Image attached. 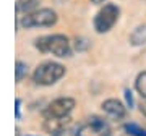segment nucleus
Returning a JSON list of instances; mask_svg holds the SVG:
<instances>
[{
  "label": "nucleus",
  "mask_w": 146,
  "mask_h": 136,
  "mask_svg": "<svg viewBox=\"0 0 146 136\" xmlns=\"http://www.w3.org/2000/svg\"><path fill=\"white\" fill-rule=\"evenodd\" d=\"M36 49L42 53H52L55 57H68L72 53V44L67 36L63 34H52V36L39 37L36 41Z\"/></svg>",
  "instance_id": "nucleus-1"
},
{
  "label": "nucleus",
  "mask_w": 146,
  "mask_h": 136,
  "mask_svg": "<svg viewBox=\"0 0 146 136\" xmlns=\"http://www.w3.org/2000/svg\"><path fill=\"white\" fill-rule=\"evenodd\" d=\"M65 75V67L57 62H44L34 70L33 81L39 86H52Z\"/></svg>",
  "instance_id": "nucleus-2"
},
{
  "label": "nucleus",
  "mask_w": 146,
  "mask_h": 136,
  "mask_svg": "<svg viewBox=\"0 0 146 136\" xmlns=\"http://www.w3.org/2000/svg\"><path fill=\"white\" fill-rule=\"evenodd\" d=\"M57 23V13L52 8H37L21 18L20 24L23 28H49Z\"/></svg>",
  "instance_id": "nucleus-3"
},
{
  "label": "nucleus",
  "mask_w": 146,
  "mask_h": 136,
  "mask_svg": "<svg viewBox=\"0 0 146 136\" xmlns=\"http://www.w3.org/2000/svg\"><path fill=\"white\" fill-rule=\"evenodd\" d=\"M119 15H120V8L115 3H106L94 16V29H96V32L104 34V32L110 31L115 26V23L119 21Z\"/></svg>",
  "instance_id": "nucleus-4"
},
{
  "label": "nucleus",
  "mask_w": 146,
  "mask_h": 136,
  "mask_svg": "<svg viewBox=\"0 0 146 136\" xmlns=\"http://www.w3.org/2000/svg\"><path fill=\"white\" fill-rule=\"evenodd\" d=\"M75 107V100L72 97H58L52 100L44 110V118H62V117H70V112Z\"/></svg>",
  "instance_id": "nucleus-5"
},
{
  "label": "nucleus",
  "mask_w": 146,
  "mask_h": 136,
  "mask_svg": "<svg viewBox=\"0 0 146 136\" xmlns=\"http://www.w3.org/2000/svg\"><path fill=\"white\" fill-rule=\"evenodd\" d=\"M75 136H110V126L99 117H93L76 130Z\"/></svg>",
  "instance_id": "nucleus-6"
},
{
  "label": "nucleus",
  "mask_w": 146,
  "mask_h": 136,
  "mask_svg": "<svg viewBox=\"0 0 146 136\" xmlns=\"http://www.w3.org/2000/svg\"><path fill=\"white\" fill-rule=\"evenodd\" d=\"M102 110H104V114L110 117V118H114V120H122V118H125L127 115V107L120 100L117 99H107L102 102Z\"/></svg>",
  "instance_id": "nucleus-7"
},
{
  "label": "nucleus",
  "mask_w": 146,
  "mask_h": 136,
  "mask_svg": "<svg viewBox=\"0 0 146 136\" xmlns=\"http://www.w3.org/2000/svg\"><path fill=\"white\" fill-rule=\"evenodd\" d=\"M70 125V117H62V118H47L44 123V130L52 136H60Z\"/></svg>",
  "instance_id": "nucleus-8"
},
{
  "label": "nucleus",
  "mask_w": 146,
  "mask_h": 136,
  "mask_svg": "<svg viewBox=\"0 0 146 136\" xmlns=\"http://www.w3.org/2000/svg\"><path fill=\"white\" fill-rule=\"evenodd\" d=\"M130 44L131 46L146 44V24H140L133 29V32L130 34Z\"/></svg>",
  "instance_id": "nucleus-9"
},
{
  "label": "nucleus",
  "mask_w": 146,
  "mask_h": 136,
  "mask_svg": "<svg viewBox=\"0 0 146 136\" xmlns=\"http://www.w3.org/2000/svg\"><path fill=\"white\" fill-rule=\"evenodd\" d=\"M37 0H18V3H16V10L18 13H33L34 10H37Z\"/></svg>",
  "instance_id": "nucleus-10"
},
{
  "label": "nucleus",
  "mask_w": 146,
  "mask_h": 136,
  "mask_svg": "<svg viewBox=\"0 0 146 136\" xmlns=\"http://www.w3.org/2000/svg\"><path fill=\"white\" fill-rule=\"evenodd\" d=\"M135 88L141 97H146V71H141L135 79Z\"/></svg>",
  "instance_id": "nucleus-11"
},
{
  "label": "nucleus",
  "mask_w": 146,
  "mask_h": 136,
  "mask_svg": "<svg viewBox=\"0 0 146 136\" xmlns=\"http://www.w3.org/2000/svg\"><path fill=\"white\" fill-rule=\"evenodd\" d=\"M28 76V65L25 62H16L15 65V78H16V83H20Z\"/></svg>",
  "instance_id": "nucleus-12"
},
{
  "label": "nucleus",
  "mask_w": 146,
  "mask_h": 136,
  "mask_svg": "<svg viewBox=\"0 0 146 136\" xmlns=\"http://www.w3.org/2000/svg\"><path fill=\"white\" fill-rule=\"evenodd\" d=\"M125 130L128 131V135H131V136H146V130H145V128H141V126L135 125V123L127 125Z\"/></svg>",
  "instance_id": "nucleus-13"
},
{
  "label": "nucleus",
  "mask_w": 146,
  "mask_h": 136,
  "mask_svg": "<svg viewBox=\"0 0 146 136\" xmlns=\"http://www.w3.org/2000/svg\"><path fill=\"white\" fill-rule=\"evenodd\" d=\"M140 112L146 117V97H141L140 100Z\"/></svg>",
  "instance_id": "nucleus-14"
},
{
  "label": "nucleus",
  "mask_w": 146,
  "mask_h": 136,
  "mask_svg": "<svg viewBox=\"0 0 146 136\" xmlns=\"http://www.w3.org/2000/svg\"><path fill=\"white\" fill-rule=\"evenodd\" d=\"M127 102H128V107H131V104H133V99H131V92L130 91H127Z\"/></svg>",
  "instance_id": "nucleus-15"
},
{
  "label": "nucleus",
  "mask_w": 146,
  "mask_h": 136,
  "mask_svg": "<svg viewBox=\"0 0 146 136\" xmlns=\"http://www.w3.org/2000/svg\"><path fill=\"white\" fill-rule=\"evenodd\" d=\"M20 105H21L20 99H16V118H20Z\"/></svg>",
  "instance_id": "nucleus-16"
},
{
  "label": "nucleus",
  "mask_w": 146,
  "mask_h": 136,
  "mask_svg": "<svg viewBox=\"0 0 146 136\" xmlns=\"http://www.w3.org/2000/svg\"><path fill=\"white\" fill-rule=\"evenodd\" d=\"M91 2H93V3H102L104 0H91Z\"/></svg>",
  "instance_id": "nucleus-17"
}]
</instances>
